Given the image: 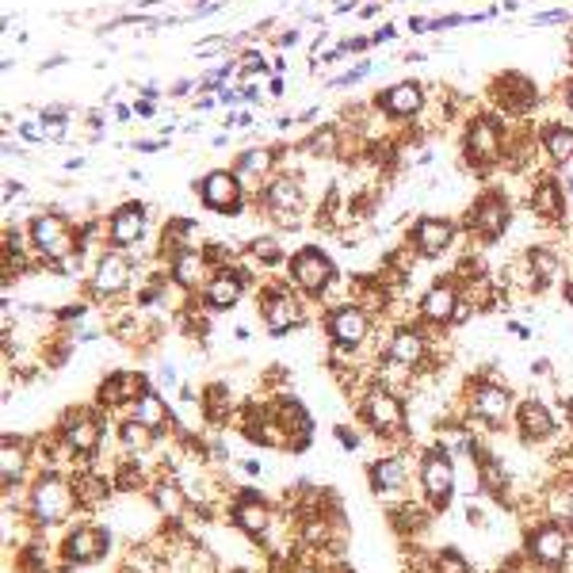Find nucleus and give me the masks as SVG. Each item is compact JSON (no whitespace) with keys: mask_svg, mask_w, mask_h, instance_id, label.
<instances>
[{"mask_svg":"<svg viewBox=\"0 0 573 573\" xmlns=\"http://www.w3.org/2000/svg\"><path fill=\"white\" fill-rule=\"evenodd\" d=\"M65 169H69V172L85 169V157H69V161H65Z\"/></svg>","mask_w":573,"mask_h":573,"instance_id":"59","label":"nucleus"},{"mask_svg":"<svg viewBox=\"0 0 573 573\" xmlns=\"http://www.w3.org/2000/svg\"><path fill=\"white\" fill-rule=\"evenodd\" d=\"M283 88H287L283 73H272V81H268V92H272V96H283Z\"/></svg>","mask_w":573,"mask_h":573,"instance_id":"55","label":"nucleus"},{"mask_svg":"<svg viewBox=\"0 0 573 573\" xmlns=\"http://www.w3.org/2000/svg\"><path fill=\"white\" fill-rule=\"evenodd\" d=\"M570 413H573V409H570Z\"/></svg>","mask_w":573,"mask_h":573,"instance_id":"63","label":"nucleus"},{"mask_svg":"<svg viewBox=\"0 0 573 573\" xmlns=\"http://www.w3.org/2000/svg\"><path fill=\"white\" fill-rule=\"evenodd\" d=\"M260 314H264V325L279 337V333L295 329L302 321V302H298L291 287H268L264 298H260Z\"/></svg>","mask_w":573,"mask_h":573,"instance_id":"16","label":"nucleus"},{"mask_svg":"<svg viewBox=\"0 0 573 573\" xmlns=\"http://www.w3.org/2000/svg\"><path fill=\"white\" fill-rule=\"evenodd\" d=\"M211 256L203 253V249H188V253H180L176 260H169V279L172 287H180V291H199V287H207L211 283Z\"/></svg>","mask_w":573,"mask_h":573,"instance_id":"20","label":"nucleus"},{"mask_svg":"<svg viewBox=\"0 0 573 573\" xmlns=\"http://www.w3.org/2000/svg\"><path fill=\"white\" fill-rule=\"evenodd\" d=\"M195 111H214L218 107V96H211V92H203V96H195Z\"/></svg>","mask_w":573,"mask_h":573,"instance_id":"51","label":"nucleus"},{"mask_svg":"<svg viewBox=\"0 0 573 573\" xmlns=\"http://www.w3.org/2000/svg\"><path fill=\"white\" fill-rule=\"evenodd\" d=\"M203 405H207V417H211V421H222V417H226V409L234 405L230 386H226V382H211V386H207V394H203Z\"/></svg>","mask_w":573,"mask_h":573,"instance_id":"37","label":"nucleus"},{"mask_svg":"<svg viewBox=\"0 0 573 573\" xmlns=\"http://www.w3.org/2000/svg\"><path fill=\"white\" fill-rule=\"evenodd\" d=\"M130 115H134V107H127V104H119V107H115V119H119V123H127Z\"/></svg>","mask_w":573,"mask_h":573,"instance_id":"58","label":"nucleus"},{"mask_svg":"<svg viewBox=\"0 0 573 573\" xmlns=\"http://www.w3.org/2000/svg\"><path fill=\"white\" fill-rule=\"evenodd\" d=\"M62 65H69V54H54V58H43V62H39V73H50V69H62Z\"/></svg>","mask_w":573,"mask_h":573,"instance_id":"49","label":"nucleus"},{"mask_svg":"<svg viewBox=\"0 0 573 573\" xmlns=\"http://www.w3.org/2000/svg\"><path fill=\"white\" fill-rule=\"evenodd\" d=\"M367 333H371V314L360 302H344L329 314V337L337 348H360Z\"/></svg>","mask_w":573,"mask_h":573,"instance_id":"14","label":"nucleus"},{"mask_svg":"<svg viewBox=\"0 0 573 573\" xmlns=\"http://www.w3.org/2000/svg\"><path fill=\"white\" fill-rule=\"evenodd\" d=\"M73 493H77V505L100 509L107 497H111V486H107V478L100 470H81V474L73 478Z\"/></svg>","mask_w":573,"mask_h":573,"instance_id":"32","label":"nucleus"},{"mask_svg":"<svg viewBox=\"0 0 573 573\" xmlns=\"http://www.w3.org/2000/svg\"><path fill=\"white\" fill-rule=\"evenodd\" d=\"M394 35H398V31H394L390 23H382L379 31H375V39H371V43H375V46H379V43H394Z\"/></svg>","mask_w":573,"mask_h":573,"instance_id":"53","label":"nucleus"},{"mask_svg":"<svg viewBox=\"0 0 573 573\" xmlns=\"http://www.w3.org/2000/svg\"><path fill=\"white\" fill-rule=\"evenodd\" d=\"M459 306H463L459 283H455V279H436L425 295H421V306H417V310H421V318H425L428 325H447V321H455Z\"/></svg>","mask_w":573,"mask_h":573,"instance_id":"17","label":"nucleus"},{"mask_svg":"<svg viewBox=\"0 0 573 573\" xmlns=\"http://www.w3.org/2000/svg\"><path fill=\"white\" fill-rule=\"evenodd\" d=\"M146 394V379L142 375H130V371H119V375H111V379L100 386V402L104 405H134L138 398Z\"/></svg>","mask_w":573,"mask_h":573,"instance_id":"26","label":"nucleus"},{"mask_svg":"<svg viewBox=\"0 0 573 573\" xmlns=\"http://www.w3.org/2000/svg\"><path fill=\"white\" fill-rule=\"evenodd\" d=\"M363 421L371 425V432H379V436H394V432H402L405 428V409L402 402L390 394V390H382L375 386L367 398H363Z\"/></svg>","mask_w":573,"mask_h":573,"instance_id":"12","label":"nucleus"},{"mask_svg":"<svg viewBox=\"0 0 573 573\" xmlns=\"http://www.w3.org/2000/svg\"><path fill=\"white\" fill-rule=\"evenodd\" d=\"M371 104L379 107L386 119L405 123V119H421V115H425L428 92H425V85H421V81H398V85L382 88Z\"/></svg>","mask_w":573,"mask_h":573,"instance_id":"7","label":"nucleus"},{"mask_svg":"<svg viewBox=\"0 0 573 573\" xmlns=\"http://www.w3.org/2000/svg\"><path fill=\"white\" fill-rule=\"evenodd\" d=\"M371 39H363V35H348V39H340L337 50L340 54H363V50H371Z\"/></svg>","mask_w":573,"mask_h":573,"instance_id":"42","label":"nucleus"},{"mask_svg":"<svg viewBox=\"0 0 573 573\" xmlns=\"http://www.w3.org/2000/svg\"><path fill=\"white\" fill-rule=\"evenodd\" d=\"M409 31H413V35H425V31H432V20H425V16H409Z\"/></svg>","mask_w":573,"mask_h":573,"instance_id":"52","label":"nucleus"},{"mask_svg":"<svg viewBox=\"0 0 573 573\" xmlns=\"http://www.w3.org/2000/svg\"><path fill=\"white\" fill-rule=\"evenodd\" d=\"M516 425H520V432H524V440H547V436L554 432V417L543 402L528 398V402L516 409Z\"/></svg>","mask_w":573,"mask_h":573,"instance_id":"27","label":"nucleus"},{"mask_svg":"<svg viewBox=\"0 0 573 573\" xmlns=\"http://www.w3.org/2000/svg\"><path fill=\"white\" fill-rule=\"evenodd\" d=\"M455 234H459V226H455L451 218H444V214H425V218L413 222L409 245L425 256V260H436V256H444L447 249H451Z\"/></svg>","mask_w":573,"mask_h":573,"instance_id":"10","label":"nucleus"},{"mask_svg":"<svg viewBox=\"0 0 573 573\" xmlns=\"http://www.w3.org/2000/svg\"><path fill=\"white\" fill-rule=\"evenodd\" d=\"M470 413H474L478 421H486V425H505L512 413L509 390L497 386V382H478L474 394H470Z\"/></svg>","mask_w":573,"mask_h":573,"instance_id":"19","label":"nucleus"},{"mask_svg":"<svg viewBox=\"0 0 573 573\" xmlns=\"http://www.w3.org/2000/svg\"><path fill=\"white\" fill-rule=\"evenodd\" d=\"M570 20V12H562V8H551V12H539V16H535V27H554V23H566Z\"/></svg>","mask_w":573,"mask_h":573,"instance_id":"43","label":"nucleus"},{"mask_svg":"<svg viewBox=\"0 0 573 573\" xmlns=\"http://www.w3.org/2000/svg\"><path fill=\"white\" fill-rule=\"evenodd\" d=\"M405 482H409V474H405L402 459H379V463L371 467V489H375L379 497L405 489Z\"/></svg>","mask_w":573,"mask_h":573,"instance_id":"33","label":"nucleus"},{"mask_svg":"<svg viewBox=\"0 0 573 573\" xmlns=\"http://www.w3.org/2000/svg\"><path fill=\"white\" fill-rule=\"evenodd\" d=\"M62 554H65V562H73V566H92V562H100L107 554V535L100 528L69 531Z\"/></svg>","mask_w":573,"mask_h":573,"instance_id":"23","label":"nucleus"},{"mask_svg":"<svg viewBox=\"0 0 573 573\" xmlns=\"http://www.w3.org/2000/svg\"><path fill=\"white\" fill-rule=\"evenodd\" d=\"M134 421H142L146 428H153V432H157V428L169 421V409H165V402H161L153 390H146V394L134 402Z\"/></svg>","mask_w":573,"mask_h":573,"instance_id":"36","label":"nucleus"},{"mask_svg":"<svg viewBox=\"0 0 573 573\" xmlns=\"http://www.w3.org/2000/svg\"><path fill=\"white\" fill-rule=\"evenodd\" d=\"M153 501H157V509L169 512V516L184 512V493H180V486H172V482H161V486L153 489Z\"/></svg>","mask_w":573,"mask_h":573,"instance_id":"38","label":"nucleus"},{"mask_svg":"<svg viewBox=\"0 0 573 573\" xmlns=\"http://www.w3.org/2000/svg\"><path fill=\"white\" fill-rule=\"evenodd\" d=\"M528 554L543 570H562L570 558V531L558 524H543L528 535Z\"/></svg>","mask_w":573,"mask_h":573,"instance_id":"13","label":"nucleus"},{"mask_svg":"<svg viewBox=\"0 0 573 573\" xmlns=\"http://www.w3.org/2000/svg\"><path fill=\"white\" fill-rule=\"evenodd\" d=\"M134 115H142V119L157 115V100H149V96H138V100H134Z\"/></svg>","mask_w":573,"mask_h":573,"instance_id":"47","label":"nucleus"},{"mask_svg":"<svg viewBox=\"0 0 573 573\" xmlns=\"http://www.w3.org/2000/svg\"><path fill=\"white\" fill-rule=\"evenodd\" d=\"M367 73H371V62L363 58V62H356L348 73H340V77H333V81H325V88H352V85H360Z\"/></svg>","mask_w":573,"mask_h":573,"instance_id":"40","label":"nucleus"},{"mask_svg":"<svg viewBox=\"0 0 573 573\" xmlns=\"http://www.w3.org/2000/svg\"><path fill=\"white\" fill-rule=\"evenodd\" d=\"M241 96H245V104H256V100H260V85H245Z\"/></svg>","mask_w":573,"mask_h":573,"instance_id":"56","label":"nucleus"},{"mask_svg":"<svg viewBox=\"0 0 573 573\" xmlns=\"http://www.w3.org/2000/svg\"><path fill=\"white\" fill-rule=\"evenodd\" d=\"M134 276V264L127 260L123 249H104L96 256V268H92V291L100 298H119L130 287Z\"/></svg>","mask_w":573,"mask_h":573,"instance_id":"11","label":"nucleus"},{"mask_svg":"<svg viewBox=\"0 0 573 573\" xmlns=\"http://www.w3.org/2000/svg\"><path fill=\"white\" fill-rule=\"evenodd\" d=\"M463 157L478 172H489L505 161V127L497 115H470L463 134Z\"/></svg>","mask_w":573,"mask_h":573,"instance_id":"1","label":"nucleus"},{"mask_svg":"<svg viewBox=\"0 0 573 573\" xmlns=\"http://www.w3.org/2000/svg\"><path fill=\"white\" fill-rule=\"evenodd\" d=\"M214 96H218V104H226V107L245 104V96H241V88H222V92H214Z\"/></svg>","mask_w":573,"mask_h":573,"instance_id":"46","label":"nucleus"},{"mask_svg":"<svg viewBox=\"0 0 573 573\" xmlns=\"http://www.w3.org/2000/svg\"><path fill=\"white\" fill-rule=\"evenodd\" d=\"M489 104L497 107L505 119H528L531 111L539 107V88L528 73L509 69V73H497L489 81Z\"/></svg>","mask_w":573,"mask_h":573,"instance_id":"2","label":"nucleus"},{"mask_svg":"<svg viewBox=\"0 0 573 573\" xmlns=\"http://www.w3.org/2000/svg\"><path fill=\"white\" fill-rule=\"evenodd\" d=\"M119 440H123V447H130V451H146L149 440H153V428H146L142 421H127V425L119 428Z\"/></svg>","mask_w":573,"mask_h":573,"instance_id":"39","label":"nucleus"},{"mask_svg":"<svg viewBox=\"0 0 573 573\" xmlns=\"http://www.w3.org/2000/svg\"><path fill=\"white\" fill-rule=\"evenodd\" d=\"M77 505V493H73V482H65L58 474H43L35 489H31V516L39 524H62L65 516Z\"/></svg>","mask_w":573,"mask_h":573,"instance_id":"6","label":"nucleus"},{"mask_svg":"<svg viewBox=\"0 0 573 573\" xmlns=\"http://www.w3.org/2000/svg\"><path fill=\"white\" fill-rule=\"evenodd\" d=\"M528 207L535 218L543 222H562L566 218V195H562V184L554 176H539L531 184V195H528Z\"/></svg>","mask_w":573,"mask_h":573,"instance_id":"22","label":"nucleus"},{"mask_svg":"<svg viewBox=\"0 0 573 573\" xmlns=\"http://www.w3.org/2000/svg\"><path fill=\"white\" fill-rule=\"evenodd\" d=\"M260 207L276 222H287L283 230H298V218L306 211V188L298 176H272L260 191Z\"/></svg>","mask_w":573,"mask_h":573,"instance_id":"4","label":"nucleus"},{"mask_svg":"<svg viewBox=\"0 0 573 573\" xmlns=\"http://www.w3.org/2000/svg\"><path fill=\"white\" fill-rule=\"evenodd\" d=\"M23 191H27V188H23L20 180H4V203H12V199H20Z\"/></svg>","mask_w":573,"mask_h":573,"instance_id":"50","label":"nucleus"},{"mask_svg":"<svg viewBox=\"0 0 573 573\" xmlns=\"http://www.w3.org/2000/svg\"><path fill=\"white\" fill-rule=\"evenodd\" d=\"M379 16V4H363L360 8V20H375Z\"/></svg>","mask_w":573,"mask_h":573,"instance_id":"57","label":"nucleus"},{"mask_svg":"<svg viewBox=\"0 0 573 573\" xmlns=\"http://www.w3.org/2000/svg\"><path fill=\"white\" fill-rule=\"evenodd\" d=\"M279 428H283V436H287V444L295 440V447H306L310 444V436H314V421L306 417V409L298 402H283L276 413Z\"/></svg>","mask_w":573,"mask_h":573,"instance_id":"28","label":"nucleus"},{"mask_svg":"<svg viewBox=\"0 0 573 573\" xmlns=\"http://www.w3.org/2000/svg\"><path fill=\"white\" fill-rule=\"evenodd\" d=\"M245 283H249V276H245L241 268H218L211 276V283L203 287V302H207L211 310H230V306H237L241 295H245Z\"/></svg>","mask_w":573,"mask_h":573,"instance_id":"21","label":"nucleus"},{"mask_svg":"<svg viewBox=\"0 0 573 573\" xmlns=\"http://www.w3.org/2000/svg\"><path fill=\"white\" fill-rule=\"evenodd\" d=\"M188 249H199V245H195V222H191V218H172V222H165V230H161V256H165V260H176V256L188 253Z\"/></svg>","mask_w":573,"mask_h":573,"instance_id":"30","label":"nucleus"},{"mask_svg":"<svg viewBox=\"0 0 573 573\" xmlns=\"http://www.w3.org/2000/svg\"><path fill=\"white\" fill-rule=\"evenodd\" d=\"M566 107H570V115H573V85L566 88Z\"/></svg>","mask_w":573,"mask_h":573,"instance_id":"61","label":"nucleus"},{"mask_svg":"<svg viewBox=\"0 0 573 573\" xmlns=\"http://www.w3.org/2000/svg\"><path fill=\"white\" fill-rule=\"evenodd\" d=\"M566 302L573 306V283H566Z\"/></svg>","mask_w":573,"mask_h":573,"instance_id":"62","label":"nucleus"},{"mask_svg":"<svg viewBox=\"0 0 573 573\" xmlns=\"http://www.w3.org/2000/svg\"><path fill=\"white\" fill-rule=\"evenodd\" d=\"M146 222H149V211H146V203H138V199L115 207L104 222L107 245H111V249H130V245H138V241L146 237Z\"/></svg>","mask_w":573,"mask_h":573,"instance_id":"9","label":"nucleus"},{"mask_svg":"<svg viewBox=\"0 0 573 573\" xmlns=\"http://www.w3.org/2000/svg\"><path fill=\"white\" fill-rule=\"evenodd\" d=\"M272 524V512L264 505V497L260 493H241L234 505V528L245 531V535H264Z\"/></svg>","mask_w":573,"mask_h":573,"instance_id":"24","label":"nucleus"},{"mask_svg":"<svg viewBox=\"0 0 573 573\" xmlns=\"http://www.w3.org/2000/svg\"><path fill=\"white\" fill-rule=\"evenodd\" d=\"M100 421L88 413V409H73V413H65L62 421V447L69 455H92L96 444H100Z\"/></svg>","mask_w":573,"mask_h":573,"instance_id":"18","label":"nucleus"},{"mask_svg":"<svg viewBox=\"0 0 573 573\" xmlns=\"http://www.w3.org/2000/svg\"><path fill=\"white\" fill-rule=\"evenodd\" d=\"M283 256L287 253H283V245L272 234L249 241V260H253L256 268H283Z\"/></svg>","mask_w":573,"mask_h":573,"instance_id":"35","label":"nucleus"},{"mask_svg":"<svg viewBox=\"0 0 573 573\" xmlns=\"http://www.w3.org/2000/svg\"><path fill=\"white\" fill-rule=\"evenodd\" d=\"M195 195L214 214H241V207H245V188H241V176L234 169L203 172V180H195Z\"/></svg>","mask_w":573,"mask_h":573,"instance_id":"5","label":"nucleus"},{"mask_svg":"<svg viewBox=\"0 0 573 573\" xmlns=\"http://www.w3.org/2000/svg\"><path fill=\"white\" fill-rule=\"evenodd\" d=\"M421 486L436 509H447V501L455 493V463L447 451H432L421 459Z\"/></svg>","mask_w":573,"mask_h":573,"instance_id":"15","label":"nucleus"},{"mask_svg":"<svg viewBox=\"0 0 573 573\" xmlns=\"http://www.w3.org/2000/svg\"><path fill=\"white\" fill-rule=\"evenodd\" d=\"M340 444L348 447V451H356V447H360V436H356V432H348V428H340Z\"/></svg>","mask_w":573,"mask_h":573,"instance_id":"54","label":"nucleus"},{"mask_svg":"<svg viewBox=\"0 0 573 573\" xmlns=\"http://www.w3.org/2000/svg\"><path fill=\"white\" fill-rule=\"evenodd\" d=\"M0 467H4V486H12V482L23 478V470H27V447L16 436H4V444H0Z\"/></svg>","mask_w":573,"mask_h":573,"instance_id":"34","label":"nucleus"},{"mask_svg":"<svg viewBox=\"0 0 573 573\" xmlns=\"http://www.w3.org/2000/svg\"><path fill=\"white\" fill-rule=\"evenodd\" d=\"M425 356H428V344H425V333H421V329L402 325V329L390 337V363H398V367H417V363H425Z\"/></svg>","mask_w":573,"mask_h":573,"instance_id":"25","label":"nucleus"},{"mask_svg":"<svg viewBox=\"0 0 573 573\" xmlns=\"http://www.w3.org/2000/svg\"><path fill=\"white\" fill-rule=\"evenodd\" d=\"M298 39H302V31H298V27H287V31L276 39V46L279 50H291V46H298Z\"/></svg>","mask_w":573,"mask_h":573,"instance_id":"48","label":"nucleus"},{"mask_svg":"<svg viewBox=\"0 0 573 573\" xmlns=\"http://www.w3.org/2000/svg\"><path fill=\"white\" fill-rule=\"evenodd\" d=\"M16 134H20L23 142H43V127H39V123H20Z\"/></svg>","mask_w":573,"mask_h":573,"instance_id":"45","label":"nucleus"},{"mask_svg":"<svg viewBox=\"0 0 573 573\" xmlns=\"http://www.w3.org/2000/svg\"><path fill=\"white\" fill-rule=\"evenodd\" d=\"M188 88H191V81H180V85H172V96H184Z\"/></svg>","mask_w":573,"mask_h":573,"instance_id":"60","label":"nucleus"},{"mask_svg":"<svg viewBox=\"0 0 573 573\" xmlns=\"http://www.w3.org/2000/svg\"><path fill=\"white\" fill-rule=\"evenodd\" d=\"M287 272H291V283H295L302 295H325L333 283H337V268H333V260L325 249L318 245H306V249H298L291 256V264H287Z\"/></svg>","mask_w":573,"mask_h":573,"instance_id":"3","label":"nucleus"},{"mask_svg":"<svg viewBox=\"0 0 573 573\" xmlns=\"http://www.w3.org/2000/svg\"><path fill=\"white\" fill-rule=\"evenodd\" d=\"M436 573H470V566H467V558L459 551H440L436 554Z\"/></svg>","mask_w":573,"mask_h":573,"instance_id":"41","label":"nucleus"},{"mask_svg":"<svg viewBox=\"0 0 573 573\" xmlns=\"http://www.w3.org/2000/svg\"><path fill=\"white\" fill-rule=\"evenodd\" d=\"M279 153H283L279 146H249V149H241V153L234 157V172H237V176H264V172L276 169Z\"/></svg>","mask_w":573,"mask_h":573,"instance_id":"31","label":"nucleus"},{"mask_svg":"<svg viewBox=\"0 0 573 573\" xmlns=\"http://www.w3.org/2000/svg\"><path fill=\"white\" fill-rule=\"evenodd\" d=\"M539 146L551 157L554 165H570L573 161V127L570 123H547L539 130Z\"/></svg>","mask_w":573,"mask_h":573,"instance_id":"29","label":"nucleus"},{"mask_svg":"<svg viewBox=\"0 0 573 573\" xmlns=\"http://www.w3.org/2000/svg\"><path fill=\"white\" fill-rule=\"evenodd\" d=\"M467 230L470 234H478L482 241L501 237L505 230H509V199H505L501 191H486V195H478L467 211Z\"/></svg>","mask_w":573,"mask_h":573,"instance_id":"8","label":"nucleus"},{"mask_svg":"<svg viewBox=\"0 0 573 573\" xmlns=\"http://www.w3.org/2000/svg\"><path fill=\"white\" fill-rule=\"evenodd\" d=\"M467 16H459V12H451V16H436L432 20V31H451V27H463Z\"/></svg>","mask_w":573,"mask_h":573,"instance_id":"44","label":"nucleus"}]
</instances>
